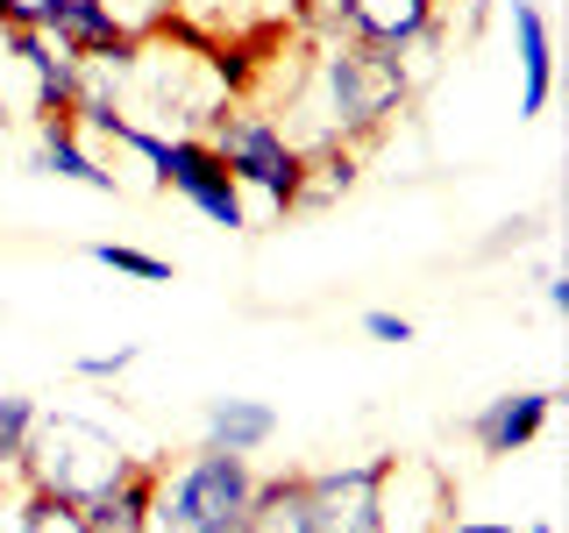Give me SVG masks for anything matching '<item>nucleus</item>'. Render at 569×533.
I'll list each match as a JSON object with an SVG mask.
<instances>
[{
	"label": "nucleus",
	"mask_w": 569,
	"mask_h": 533,
	"mask_svg": "<svg viewBox=\"0 0 569 533\" xmlns=\"http://www.w3.org/2000/svg\"><path fill=\"white\" fill-rule=\"evenodd\" d=\"M257 497V462L228 449H192L186 462H157L142 533H242Z\"/></svg>",
	"instance_id": "obj_2"
},
{
	"label": "nucleus",
	"mask_w": 569,
	"mask_h": 533,
	"mask_svg": "<svg viewBox=\"0 0 569 533\" xmlns=\"http://www.w3.org/2000/svg\"><path fill=\"white\" fill-rule=\"evenodd\" d=\"M449 533H556L548 520H533V526H498V520H449Z\"/></svg>",
	"instance_id": "obj_23"
},
{
	"label": "nucleus",
	"mask_w": 569,
	"mask_h": 533,
	"mask_svg": "<svg viewBox=\"0 0 569 533\" xmlns=\"http://www.w3.org/2000/svg\"><path fill=\"white\" fill-rule=\"evenodd\" d=\"M363 334L370 342H413V320L406 313H363Z\"/></svg>",
	"instance_id": "obj_21"
},
{
	"label": "nucleus",
	"mask_w": 569,
	"mask_h": 533,
	"mask_svg": "<svg viewBox=\"0 0 569 533\" xmlns=\"http://www.w3.org/2000/svg\"><path fill=\"white\" fill-rule=\"evenodd\" d=\"M349 185H356V157L342 142H320V150H307V164H299V200L292 207H328V200H342Z\"/></svg>",
	"instance_id": "obj_15"
},
{
	"label": "nucleus",
	"mask_w": 569,
	"mask_h": 533,
	"mask_svg": "<svg viewBox=\"0 0 569 533\" xmlns=\"http://www.w3.org/2000/svg\"><path fill=\"white\" fill-rule=\"evenodd\" d=\"M43 420V405L29 391H0V484H22V449Z\"/></svg>",
	"instance_id": "obj_16"
},
{
	"label": "nucleus",
	"mask_w": 569,
	"mask_h": 533,
	"mask_svg": "<svg viewBox=\"0 0 569 533\" xmlns=\"http://www.w3.org/2000/svg\"><path fill=\"white\" fill-rule=\"evenodd\" d=\"M512 50H520V114H548L556 100V29L533 0H512Z\"/></svg>",
	"instance_id": "obj_11"
},
{
	"label": "nucleus",
	"mask_w": 569,
	"mask_h": 533,
	"mask_svg": "<svg viewBox=\"0 0 569 533\" xmlns=\"http://www.w3.org/2000/svg\"><path fill=\"white\" fill-rule=\"evenodd\" d=\"M213 150H221L228 178L242 185V200L257 192L271 213H292L299 200V164H307V150H299V135H284V121L257 114V107H221L213 114Z\"/></svg>",
	"instance_id": "obj_5"
},
{
	"label": "nucleus",
	"mask_w": 569,
	"mask_h": 533,
	"mask_svg": "<svg viewBox=\"0 0 569 533\" xmlns=\"http://www.w3.org/2000/svg\"><path fill=\"white\" fill-rule=\"evenodd\" d=\"M456 491L427 455H385L378 470V533H449Z\"/></svg>",
	"instance_id": "obj_6"
},
{
	"label": "nucleus",
	"mask_w": 569,
	"mask_h": 533,
	"mask_svg": "<svg viewBox=\"0 0 569 533\" xmlns=\"http://www.w3.org/2000/svg\"><path fill=\"white\" fill-rule=\"evenodd\" d=\"M29 171H43V178H71V185H86V192H107L114 200V171L100 164L93 150H86V135H79V121L71 114H36V157H29Z\"/></svg>",
	"instance_id": "obj_10"
},
{
	"label": "nucleus",
	"mask_w": 569,
	"mask_h": 533,
	"mask_svg": "<svg viewBox=\"0 0 569 533\" xmlns=\"http://www.w3.org/2000/svg\"><path fill=\"white\" fill-rule=\"evenodd\" d=\"M136 355H142L136 342L114 349V355H79V378H86V384H107V378H121V370H136Z\"/></svg>",
	"instance_id": "obj_20"
},
{
	"label": "nucleus",
	"mask_w": 569,
	"mask_h": 533,
	"mask_svg": "<svg viewBox=\"0 0 569 533\" xmlns=\"http://www.w3.org/2000/svg\"><path fill=\"white\" fill-rule=\"evenodd\" d=\"M0 129H8V114H0Z\"/></svg>",
	"instance_id": "obj_25"
},
{
	"label": "nucleus",
	"mask_w": 569,
	"mask_h": 533,
	"mask_svg": "<svg viewBox=\"0 0 569 533\" xmlns=\"http://www.w3.org/2000/svg\"><path fill=\"white\" fill-rule=\"evenodd\" d=\"M107 14H114V29L121 36H136V43H150L157 29H171L178 22V0H100Z\"/></svg>",
	"instance_id": "obj_18"
},
{
	"label": "nucleus",
	"mask_w": 569,
	"mask_h": 533,
	"mask_svg": "<svg viewBox=\"0 0 569 533\" xmlns=\"http://www.w3.org/2000/svg\"><path fill=\"white\" fill-rule=\"evenodd\" d=\"M406 100H413V86H406V71H399L391 50L328 36L320 58H313V79H307V107L320 114V135L307 150H320V142H342V150L349 142H370Z\"/></svg>",
	"instance_id": "obj_1"
},
{
	"label": "nucleus",
	"mask_w": 569,
	"mask_h": 533,
	"mask_svg": "<svg viewBox=\"0 0 569 533\" xmlns=\"http://www.w3.org/2000/svg\"><path fill=\"white\" fill-rule=\"evenodd\" d=\"M541 299H548L556 313H569V278H562V271H541Z\"/></svg>",
	"instance_id": "obj_24"
},
{
	"label": "nucleus",
	"mask_w": 569,
	"mask_h": 533,
	"mask_svg": "<svg viewBox=\"0 0 569 533\" xmlns=\"http://www.w3.org/2000/svg\"><path fill=\"white\" fill-rule=\"evenodd\" d=\"M527 235H541V221H533V213H520V221H506V228H498V235L485 242V257H498V249H520Z\"/></svg>",
	"instance_id": "obj_22"
},
{
	"label": "nucleus",
	"mask_w": 569,
	"mask_h": 533,
	"mask_svg": "<svg viewBox=\"0 0 569 533\" xmlns=\"http://www.w3.org/2000/svg\"><path fill=\"white\" fill-rule=\"evenodd\" d=\"M114 142H121V150H136L142 164L157 171V185L178 192L192 213H207L213 228H228V235H242V228H249V200H242V185L228 178L221 150H213L207 135H164V129H142V121L129 114L114 129Z\"/></svg>",
	"instance_id": "obj_4"
},
{
	"label": "nucleus",
	"mask_w": 569,
	"mask_h": 533,
	"mask_svg": "<svg viewBox=\"0 0 569 533\" xmlns=\"http://www.w3.org/2000/svg\"><path fill=\"white\" fill-rule=\"evenodd\" d=\"M271 434H278V413H271L263 399H213V405H207V434H200V449L257 455V449H271Z\"/></svg>",
	"instance_id": "obj_12"
},
{
	"label": "nucleus",
	"mask_w": 569,
	"mask_h": 533,
	"mask_svg": "<svg viewBox=\"0 0 569 533\" xmlns=\"http://www.w3.org/2000/svg\"><path fill=\"white\" fill-rule=\"evenodd\" d=\"M22 491H29V484H22ZM22 533H86V520H79V505H58V497H36V491H29Z\"/></svg>",
	"instance_id": "obj_19"
},
{
	"label": "nucleus",
	"mask_w": 569,
	"mask_h": 533,
	"mask_svg": "<svg viewBox=\"0 0 569 533\" xmlns=\"http://www.w3.org/2000/svg\"><path fill=\"white\" fill-rule=\"evenodd\" d=\"M427 29H441V0H342V36L349 43L406 50Z\"/></svg>",
	"instance_id": "obj_9"
},
{
	"label": "nucleus",
	"mask_w": 569,
	"mask_h": 533,
	"mask_svg": "<svg viewBox=\"0 0 569 533\" xmlns=\"http://www.w3.org/2000/svg\"><path fill=\"white\" fill-rule=\"evenodd\" d=\"M548 420H556V391H506V399H491L470 420V441H477V455H520L541 441Z\"/></svg>",
	"instance_id": "obj_8"
},
{
	"label": "nucleus",
	"mask_w": 569,
	"mask_h": 533,
	"mask_svg": "<svg viewBox=\"0 0 569 533\" xmlns=\"http://www.w3.org/2000/svg\"><path fill=\"white\" fill-rule=\"evenodd\" d=\"M142 455H129L107 426L79 420V413H58V420H36L29 449H22V484L36 497H58V505H93L100 491H114L121 476L136 470Z\"/></svg>",
	"instance_id": "obj_3"
},
{
	"label": "nucleus",
	"mask_w": 569,
	"mask_h": 533,
	"mask_svg": "<svg viewBox=\"0 0 569 533\" xmlns=\"http://www.w3.org/2000/svg\"><path fill=\"white\" fill-rule=\"evenodd\" d=\"M242 533H307V476L299 470L257 476V497H249Z\"/></svg>",
	"instance_id": "obj_14"
},
{
	"label": "nucleus",
	"mask_w": 569,
	"mask_h": 533,
	"mask_svg": "<svg viewBox=\"0 0 569 533\" xmlns=\"http://www.w3.org/2000/svg\"><path fill=\"white\" fill-rule=\"evenodd\" d=\"M150 491H157V462L142 455L114 491H100L93 505H79L86 533H142V520H150Z\"/></svg>",
	"instance_id": "obj_13"
},
{
	"label": "nucleus",
	"mask_w": 569,
	"mask_h": 533,
	"mask_svg": "<svg viewBox=\"0 0 569 533\" xmlns=\"http://www.w3.org/2000/svg\"><path fill=\"white\" fill-rule=\"evenodd\" d=\"M378 470L385 455L299 470L307 476V533H378Z\"/></svg>",
	"instance_id": "obj_7"
},
{
	"label": "nucleus",
	"mask_w": 569,
	"mask_h": 533,
	"mask_svg": "<svg viewBox=\"0 0 569 533\" xmlns=\"http://www.w3.org/2000/svg\"><path fill=\"white\" fill-rule=\"evenodd\" d=\"M86 257H93L100 271L136 278V284H171V263L150 257V249H136V242H86Z\"/></svg>",
	"instance_id": "obj_17"
}]
</instances>
